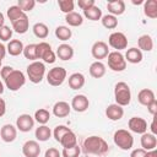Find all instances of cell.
Wrapping results in <instances>:
<instances>
[{
    "label": "cell",
    "instance_id": "6da1fadb",
    "mask_svg": "<svg viewBox=\"0 0 157 157\" xmlns=\"http://www.w3.org/2000/svg\"><path fill=\"white\" fill-rule=\"evenodd\" d=\"M81 150L85 155H96V156H105L109 152V146L107 141L97 135L88 136L83 140Z\"/></svg>",
    "mask_w": 157,
    "mask_h": 157
},
{
    "label": "cell",
    "instance_id": "7a4b0ae2",
    "mask_svg": "<svg viewBox=\"0 0 157 157\" xmlns=\"http://www.w3.org/2000/svg\"><path fill=\"white\" fill-rule=\"evenodd\" d=\"M114 98L115 103L120 107L129 105L131 102V91L126 82H118L114 87Z\"/></svg>",
    "mask_w": 157,
    "mask_h": 157
},
{
    "label": "cell",
    "instance_id": "3957f363",
    "mask_svg": "<svg viewBox=\"0 0 157 157\" xmlns=\"http://www.w3.org/2000/svg\"><path fill=\"white\" fill-rule=\"evenodd\" d=\"M113 140H114V144L123 151H128V150H131L132 146H134V137L131 135L130 131L125 130V129H119L114 132V136H113Z\"/></svg>",
    "mask_w": 157,
    "mask_h": 157
},
{
    "label": "cell",
    "instance_id": "277c9868",
    "mask_svg": "<svg viewBox=\"0 0 157 157\" xmlns=\"http://www.w3.org/2000/svg\"><path fill=\"white\" fill-rule=\"evenodd\" d=\"M45 75V65L42 61H32L27 66V76L31 82L39 83L42 82L43 77Z\"/></svg>",
    "mask_w": 157,
    "mask_h": 157
},
{
    "label": "cell",
    "instance_id": "5b68a950",
    "mask_svg": "<svg viewBox=\"0 0 157 157\" xmlns=\"http://www.w3.org/2000/svg\"><path fill=\"white\" fill-rule=\"evenodd\" d=\"M5 86L10 91H18L26 83V76L21 70H13L5 80Z\"/></svg>",
    "mask_w": 157,
    "mask_h": 157
},
{
    "label": "cell",
    "instance_id": "8992f818",
    "mask_svg": "<svg viewBox=\"0 0 157 157\" xmlns=\"http://www.w3.org/2000/svg\"><path fill=\"white\" fill-rule=\"evenodd\" d=\"M107 59H108V66L110 70H113L115 72H120L126 69L125 58L120 52H117V50L109 52Z\"/></svg>",
    "mask_w": 157,
    "mask_h": 157
},
{
    "label": "cell",
    "instance_id": "52a82bcc",
    "mask_svg": "<svg viewBox=\"0 0 157 157\" xmlns=\"http://www.w3.org/2000/svg\"><path fill=\"white\" fill-rule=\"evenodd\" d=\"M66 70L61 66H55L53 69L49 70V72L47 74V82L50 85V86H54V87H58L60 85L64 83L65 78H66Z\"/></svg>",
    "mask_w": 157,
    "mask_h": 157
},
{
    "label": "cell",
    "instance_id": "ba28073f",
    "mask_svg": "<svg viewBox=\"0 0 157 157\" xmlns=\"http://www.w3.org/2000/svg\"><path fill=\"white\" fill-rule=\"evenodd\" d=\"M37 58L42 59L47 64H53L56 60V55L53 52L52 47L47 42H40L37 44Z\"/></svg>",
    "mask_w": 157,
    "mask_h": 157
},
{
    "label": "cell",
    "instance_id": "9c48e42d",
    "mask_svg": "<svg viewBox=\"0 0 157 157\" xmlns=\"http://www.w3.org/2000/svg\"><path fill=\"white\" fill-rule=\"evenodd\" d=\"M108 43L113 49H115L117 52H120L123 49H126L128 38L123 32H113L108 38Z\"/></svg>",
    "mask_w": 157,
    "mask_h": 157
},
{
    "label": "cell",
    "instance_id": "30bf717a",
    "mask_svg": "<svg viewBox=\"0 0 157 157\" xmlns=\"http://www.w3.org/2000/svg\"><path fill=\"white\" fill-rule=\"evenodd\" d=\"M91 54L94 59H97V61H101V59H104L108 56L109 54V49H108V44L103 40H98L94 42L92 48H91Z\"/></svg>",
    "mask_w": 157,
    "mask_h": 157
},
{
    "label": "cell",
    "instance_id": "8fae6325",
    "mask_svg": "<svg viewBox=\"0 0 157 157\" xmlns=\"http://www.w3.org/2000/svg\"><path fill=\"white\" fill-rule=\"evenodd\" d=\"M34 126V118L29 114H21L16 119V129L22 132H28Z\"/></svg>",
    "mask_w": 157,
    "mask_h": 157
},
{
    "label": "cell",
    "instance_id": "7c38bea8",
    "mask_svg": "<svg viewBox=\"0 0 157 157\" xmlns=\"http://www.w3.org/2000/svg\"><path fill=\"white\" fill-rule=\"evenodd\" d=\"M129 129L135 134H145L147 131V121L141 117H132L128 121Z\"/></svg>",
    "mask_w": 157,
    "mask_h": 157
},
{
    "label": "cell",
    "instance_id": "4fadbf2b",
    "mask_svg": "<svg viewBox=\"0 0 157 157\" xmlns=\"http://www.w3.org/2000/svg\"><path fill=\"white\" fill-rule=\"evenodd\" d=\"M75 112L77 113H82L86 112L90 107V101L85 94H76L74 96L72 101H71V105H70Z\"/></svg>",
    "mask_w": 157,
    "mask_h": 157
},
{
    "label": "cell",
    "instance_id": "5bb4252c",
    "mask_svg": "<svg viewBox=\"0 0 157 157\" xmlns=\"http://www.w3.org/2000/svg\"><path fill=\"white\" fill-rule=\"evenodd\" d=\"M22 153L25 157H38L40 153V146L34 140H28L22 146Z\"/></svg>",
    "mask_w": 157,
    "mask_h": 157
},
{
    "label": "cell",
    "instance_id": "9a60e30c",
    "mask_svg": "<svg viewBox=\"0 0 157 157\" xmlns=\"http://www.w3.org/2000/svg\"><path fill=\"white\" fill-rule=\"evenodd\" d=\"M0 137L4 142H12L17 137V129L12 124H5L0 129Z\"/></svg>",
    "mask_w": 157,
    "mask_h": 157
},
{
    "label": "cell",
    "instance_id": "2e32d148",
    "mask_svg": "<svg viewBox=\"0 0 157 157\" xmlns=\"http://www.w3.org/2000/svg\"><path fill=\"white\" fill-rule=\"evenodd\" d=\"M105 115L109 120L112 121H118L123 118L124 115V109L123 107L118 105L117 103H113V104H109L107 108H105Z\"/></svg>",
    "mask_w": 157,
    "mask_h": 157
},
{
    "label": "cell",
    "instance_id": "e0dca14e",
    "mask_svg": "<svg viewBox=\"0 0 157 157\" xmlns=\"http://www.w3.org/2000/svg\"><path fill=\"white\" fill-rule=\"evenodd\" d=\"M140 142H141V148H144L145 151H151L155 150L157 146V137L151 132H145L141 135Z\"/></svg>",
    "mask_w": 157,
    "mask_h": 157
},
{
    "label": "cell",
    "instance_id": "ac0fdd59",
    "mask_svg": "<svg viewBox=\"0 0 157 157\" xmlns=\"http://www.w3.org/2000/svg\"><path fill=\"white\" fill-rule=\"evenodd\" d=\"M70 112H71V107L65 101H59L53 105V114L56 118H65L70 114Z\"/></svg>",
    "mask_w": 157,
    "mask_h": 157
},
{
    "label": "cell",
    "instance_id": "d6986e66",
    "mask_svg": "<svg viewBox=\"0 0 157 157\" xmlns=\"http://www.w3.org/2000/svg\"><path fill=\"white\" fill-rule=\"evenodd\" d=\"M28 28H29V20H28V16L26 13H23L20 18H17L16 21L12 22V29L16 33L23 34L28 31Z\"/></svg>",
    "mask_w": 157,
    "mask_h": 157
},
{
    "label": "cell",
    "instance_id": "ffe728a7",
    "mask_svg": "<svg viewBox=\"0 0 157 157\" xmlns=\"http://www.w3.org/2000/svg\"><path fill=\"white\" fill-rule=\"evenodd\" d=\"M107 9H108L110 15L117 17V16L124 13V11H125V2L123 0H112V1L107 2Z\"/></svg>",
    "mask_w": 157,
    "mask_h": 157
},
{
    "label": "cell",
    "instance_id": "44dd1931",
    "mask_svg": "<svg viewBox=\"0 0 157 157\" xmlns=\"http://www.w3.org/2000/svg\"><path fill=\"white\" fill-rule=\"evenodd\" d=\"M55 55H56L60 60H64V61L70 60V59H72V56H74V48H72L70 44L63 43V44H60V45L58 47Z\"/></svg>",
    "mask_w": 157,
    "mask_h": 157
},
{
    "label": "cell",
    "instance_id": "7402d4cb",
    "mask_svg": "<svg viewBox=\"0 0 157 157\" xmlns=\"http://www.w3.org/2000/svg\"><path fill=\"white\" fill-rule=\"evenodd\" d=\"M125 61L131 63V64H139L142 61V52L139 48H129L125 53Z\"/></svg>",
    "mask_w": 157,
    "mask_h": 157
},
{
    "label": "cell",
    "instance_id": "603a6c76",
    "mask_svg": "<svg viewBox=\"0 0 157 157\" xmlns=\"http://www.w3.org/2000/svg\"><path fill=\"white\" fill-rule=\"evenodd\" d=\"M69 86L71 90H80L83 87L85 82H86V78L85 76L81 74V72H74L69 76Z\"/></svg>",
    "mask_w": 157,
    "mask_h": 157
},
{
    "label": "cell",
    "instance_id": "cb8c5ba5",
    "mask_svg": "<svg viewBox=\"0 0 157 157\" xmlns=\"http://www.w3.org/2000/svg\"><path fill=\"white\" fill-rule=\"evenodd\" d=\"M156 99V97H155V93H153V91L152 90H150V88H144V90H141L140 92H139V94H137V101H139V103L140 104H142V105H148L151 102H153Z\"/></svg>",
    "mask_w": 157,
    "mask_h": 157
},
{
    "label": "cell",
    "instance_id": "d4e9b609",
    "mask_svg": "<svg viewBox=\"0 0 157 157\" xmlns=\"http://www.w3.org/2000/svg\"><path fill=\"white\" fill-rule=\"evenodd\" d=\"M23 48L25 45L20 39H11L6 47V52L12 56H17L23 52Z\"/></svg>",
    "mask_w": 157,
    "mask_h": 157
},
{
    "label": "cell",
    "instance_id": "484cf974",
    "mask_svg": "<svg viewBox=\"0 0 157 157\" xmlns=\"http://www.w3.org/2000/svg\"><path fill=\"white\" fill-rule=\"evenodd\" d=\"M105 65L102 61H94L90 65V75L94 78H101L105 75Z\"/></svg>",
    "mask_w": 157,
    "mask_h": 157
},
{
    "label": "cell",
    "instance_id": "4316f807",
    "mask_svg": "<svg viewBox=\"0 0 157 157\" xmlns=\"http://www.w3.org/2000/svg\"><path fill=\"white\" fill-rule=\"evenodd\" d=\"M137 45L140 50L144 52H151L153 49V39L148 34H142L137 39Z\"/></svg>",
    "mask_w": 157,
    "mask_h": 157
},
{
    "label": "cell",
    "instance_id": "83f0119b",
    "mask_svg": "<svg viewBox=\"0 0 157 157\" xmlns=\"http://www.w3.org/2000/svg\"><path fill=\"white\" fill-rule=\"evenodd\" d=\"M59 144H60L64 148L74 147V146L77 145V137H76L75 132H74L72 130H70V131H67V132L61 137V140L59 141Z\"/></svg>",
    "mask_w": 157,
    "mask_h": 157
},
{
    "label": "cell",
    "instance_id": "f1b7e54d",
    "mask_svg": "<svg viewBox=\"0 0 157 157\" xmlns=\"http://www.w3.org/2000/svg\"><path fill=\"white\" fill-rule=\"evenodd\" d=\"M144 13L148 18L157 17V1L156 0H147L144 2Z\"/></svg>",
    "mask_w": 157,
    "mask_h": 157
},
{
    "label": "cell",
    "instance_id": "f546056e",
    "mask_svg": "<svg viewBox=\"0 0 157 157\" xmlns=\"http://www.w3.org/2000/svg\"><path fill=\"white\" fill-rule=\"evenodd\" d=\"M65 21L71 27H78V26H81L83 23V17L78 12L72 11V12L65 15Z\"/></svg>",
    "mask_w": 157,
    "mask_h": 157
},
{
    "label": "cell",
    "instance_id": "4dcf8cb0",
    "mask_svg": "<svg viewBox=\"0 0 157 157\" xmlns=\"http://www.w3.org/2000/svg\"><path fill=\"white\" fill-rule=\"evenodd\" d=\"M83 16H85L86 18L91 20V21H98V20L102 18L103 15H102V10H101L98 6L93 5V6H91V7L86 9V10H83Z\"/></svg>",
    "mask_w": 157,
    "mask_h": 157
},
{
    "label": "cell",
    "instance_id": "1f68e13d",
    "mask_svg": "<svg viewBox=\"0 0 157 157\" xmlns=\"http://www.w3.org/2000/svg\"><path fill=\"white\" fill-rule=\"evenodd\" d=\"M34 135H36V139H37L38 141L44 142V141H48V140L50 139V136H52V130H50V128L47 126V125H40V126H38V128L36 129Z\"/></svg>",
    "mask_w": 157,
    "mask_h": 157
},
{
    "label": "cell",
    "instance_id": "d6a6232c",
    "mask_svg": "<svg viewBox=\"0 0 157 157\" xmlns=\"http://www.w3.org/2000/svg\"><path fill=\"white\" fill-rule=\"evenodd\" d=\"M32 29H33L34 36H36L37 38H39V39H44V38H47L48 34H49L48 26H47L45 23H43V22H37V23L33 26Z\"/></svg>",
    "mask_w": 157,
    "mask_h": 157
},
{
    "label": "cell",
    "instance_id": "836d02e7",
    "mask_svg": "<svg viewBox=\"0 0 157 157\" xmlns=\"http://www.w3.org/2000/svg\"><path fill=\"white\" fill-rule=\"evenodd\" d=\"M55 36H56L58 39L65 42V40H69L71 38L72 32L67 26H58L55 28Z\"/></svg>",
    "mask_w": 157,
    "mask_h": 157
},
{
    "label": "cell",
    "instance_id": "e575fe53",
    "mask_svg": "<svg viewBox=\"0 0 157 157\" xmlns=\"http://www.w3.org/2000/svg\"><path fill=\"white\" fill-rule=\"evenodd\" d=\"M50 119V113L49 110L44 109V108H39L38 110H36L34 113V120L37 123H39L40 125H45Z\"/></svg>",
    "mask_w": 157,
    "mask_h": 157
},
{
    "label": "cell",
    "instance_id": "d590c367",
    "mask_svg": "<svg viewBox=\"0 0 157 157\" xmlns=\"http://www.w3.org/2000/svg\"><path fill=\"white\" fill-rule=\"evenodd\" d=\"M101 22H102V26L105 27V28H108V29H114V28H117V26H118V20H117V17L113 16V15H110V13L102 16Z\"/></svg>",
    "mask_w": 157,
    "mask_h": 157
},
{
    "label": "cell",
    "instance_id": "8d00e7d4",
    "mask_svg": "<svg viewBox=\"0 0 157 157\" xmlns=\"http://www.w3.org/2000/svg\"><path fill=\"white\" fill-rule=\"evenodd\" d=\"M23 55L26 59L28 60H32V61H36L38 58H37V44L32 43V44H28L23 48Z\"/></svg>",
    "mask_w": 157,
    "mask_h": 157
},
{
    "label": "cell",
    "instance_id": "74e56055",
    "mask_svg": "<svg viewBox=\"0 0 157 157\" xmlns=\"http://www.w3.org/2000/svg\"><path fill=\"white\" fill-rule=\"evenodd\" d=\"M7 17H9V20L11 21V23L13 22V21H16L17 18H20L25 12L17 6V5H12V6H10L9 9H7Z\"/></svg>",
    "mask_w": 157,
    "mask_h": 157
},
{
    "label": "cell",
    "instance_id": "f35d334b",
    "mask_svg": "<svg viewBox=\"0 0 157 157\" xmlns=\"http://www.w3.org/2000/svg\"><path fill=\"white\" fill-rule=\"evenodd\" d=\"M58 6L61 10V12H64L66 15V13H70L74 11L75 4L72 0H58Z\"/></svg>",
    "mask_w": 157,
    "mask_h": 157
},
{
    "label": "cell",
    "instance_id": "ab89813d",
    "mask_svg": "<svg viewBox=\"0 0 157 157\" xmlns=\"http://www.w3.org/2000/svg\"><path fill=\"white\" fill-rule=\"evenodd\" d=\"M70 130H71V129L67 128V126H65V125H58V126H55V129H54V131H53L54 139L59 142V141L61 140V137H63L67 131H70Z\"/></svg>",
    "mask_w": 157,
    "mask_h": 157
},
{
    "label": "cell",
    "instance_id": "60d3db41",
    "mask_svg": "<svg viewBox=\"0 0 157 157\" xmlns=\"http://www.w3.org/2000/svg\"><path fill=\"white\" fill-rule=\"evenodd\" d=\"M81 152V148L78 147V145L74 146V147H69V148H63L61 156L63 157H78Z\"/></svg>",
    "mask_w": 157,
    "mask_h": 157
},
{
    "label": "cell",
    "instance_id": "b9f144b4",
    "mask_svg": "<svg viewBox=\"0 0 157 157\" xmlns=\"http://www.w3.org/2000/svg\"><path fill=\"white\" fill-rule=\"evenodd\" d=\"M12 28H10L9 26H2V27H0V40H2V42H7V40H10L11 39V37H12Z\"/></svg>",
    "mask_w": 157,
    "mask_h": 157
},
{
    "label": "cell",
    "instance_id": "7bdbcfd3",
    "mask_svg": "<svg viewBox=\"0 0 157 157\" xmlns=\"http://www.w3.org/2000/svg\"><path fill=\"white\" fill-rule=\"evenodd\" d=\"M34 5H36V1H34V0H18V4H17V6H18L23 12L33 10Z\"/></svg>",
    "mask_w": 157,
    "mask_h": 157
},
{
    "label": "cell",
    "instance_id": "ee69618b",
    "mask_svg": "<svg viewBox=\"0 0 157 157\" xmlns=\"http://www.w3.org/2000/svg\"><path fill=\"white\" fill-rule=\"evenodd\" d=\"M77 5H78V7L83 11V10H86V9H88V7L93 6V5H96V4H94V0H78V1H77Z\"/></svg>",
    "mask_w": 157,
    "mask_h": 157
},
{
    "label": "cell",
    "instance_id": "f6af8a7d",
    "mask_svg": "<svg viewBox=\"0 0 157 157\" xmlns=\"http://www.w3.org/2000/svg\"><path fill=\"white\" fill-rule=\"evenodd\" d=\"M60 156L61 152H59V150L55 147H49L44 153V157H60Z\"/></svg>",
    "mask_w": 157,
    "mask_h": 157
},
{
    "label": "cell",
    "instance_id": "bcb514c9",
    "mask_svg": "<svg viewBox=\"0 0 157 157\" xmlns=\"http://www.w3.org/2000/svg\"><path fill=\"white\" fill-rule=\"evenodd\" d=\"M15 69L12 67V66H2L1 69H0V75H1V78L2 80H5L12 71H13Z\"/></svg>",
    "mask_w": 157,
    "mask_h": 157
},
{
    "label": "cell",
    "instance_id": "7dc6e473",
    "mask_svg": "<svg viewBox=\"0 0 157 157\" xmlns=\"http://www.w3.org/2000/svg\"><path fill=\"white\" fill-rule=\"evenodd\" d=\"M147 107V110H148V113L151 114V115H156V113H157V101L155 99L153 102H151L148 105H146Z\"/></svg>",
    "mask_w": 157,
    "mask_h": 157
},
{
    "label": "cell",
    "instance_id": "c3c4849f",
    "mask_svg": "<svg viewBox=\"0 0 157 157\" xmlns=\"http://www.w3.org/2000/svg\"><path fill=\"white\" fill-rule=\"evenodd\" d=\"M145 155H146V151L144 148H135L131 151L130 157H145Z\"/></svg>",
    "mask_w": 157,
    "mask_h": 157
},
{
    "label": "cell",
    "instance_id": "681fc988",
    "mask_svg": "<svg viewBox=\"0 0 157 157\" xmlns=\"http://www.w3.org/2000/svg\"><path fill=\"white\" fill-rule=\"evenodd\" d=\"M6 113V103L2 98H0V118Z\"/></svg>",
    "mask_w": 157,
    "mask_h": 157
},
{
    "label": "cell",
    "instance_id": "f907efd6",
    "mask_svg": "<svg viewBox=\"0 0 157 157\" xmlns=\"http://www.w3.org/2000/svg\"><path fill=\"white\" fill-rule=\"evenodd\" d=\"M5 55H6V47L2 43H0V60H2Z\"/></svg>",
    "mask_w": 157,
    "mask_h": 157
},
{
    "label": "cell",
    "instance_id": "816d5d0a",
    "mask_svg": "<svg viewBox=\"0 0 157 157\" xmlns=\"http://www.w3.org/2000/svg\"><path fill=\"white\" fill-rule=\"evenodd\" d=\"M145 157H157V151H156V148H155V150H151V151H146Z\"/></svg>",
    "mask_w": 157,
    "mask_h": 157
},
{
    "label": "cell",
    "instance_id": "f5cc1de1",
    "mask_svg": "<svg viewBox=\"0 0 157 157\" xmlns=\"http://www.w3.org/2000/svg\"><path fill=\"white\" fill-rule=\"evenodd\" d=\"M151 134H153V135H156L157 134V128H156V123H155V119L152 120V123H151Z\"/></svg>",
    "mask_w": 157,
    "mask_h": 157
},
{
    "label": "cell",
    "instance_id": "db71d44e",
    "mask_svg": "<svg viewBox=\"0 0 157 157\" xmlns=\"http://www.w3.org/2000/svg\"><path fill=\"white\" fill-rule=\"evenodd\" d=\"M5 25V17H4V15L0 12V27H2Z\"/></svg>",
    "mask_w": 157,
    "mask_h": 157
},
{
    "label": "cell",
    "instance_id": "11a10c76",
    "mask_svg": "<svg viewBox=\"0 0 157 157\" xmlns=\"http://www.w3.org/2000/svg\"><path fill=\"white\" fill-rule=\"evenodd\" d=\"M4 88H5V87H4V83H2V81L0 80V94L4 93Z\"/></svg>",
    "mask_w": 157,
    "mask_h": 157
},
{
    "label": "cell",
    "instance_id": "9f6ffc18",
    "mask_svg": "<svg viewBox=\"0 0 157 157\" xmlns=\"http://www.w3.org/2000/svg\"><path fill=\"white\" fill-rule=\"evenodd\" d=\"M132 4H135V5L137 4V5H139V4H142V1H141V0H140V1H132Z\"/></svg>",
    "mask_w": 157,
    "mask_h": 157
},
{
    "label": "cell",
    "instance_id": "6f0895ef",
    "mask_svg": "<svg viewBox=\"0 0 157 157\" xmlns=\"http://www.w3.org/2000/svg\"><path fill=\"white\" fill-rule=\"evenodd\" d=\"M0 69H1V60H0Z\"/></svg>",
    "mask_w": 157,
    "mask_h": 157
}]
</instances>
